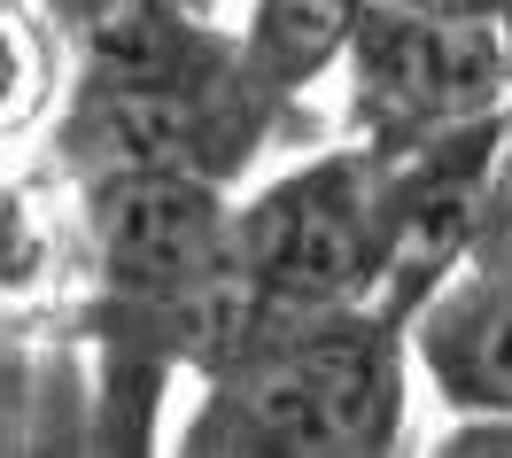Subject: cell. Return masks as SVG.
Returning <instances> with one entry per match:
<instances>
[{"instance_id":"cell-6","label":"cell","mask_w":512,"mask_h":458,"mask_svg":"<svg viewBox=\"0 0 512 458\" xmlns=\"http://www.w3.org/2000/svg\"><path fill=\"white\" fill-rule=\"evenodd\" d=\"M373 0H249V32H241V70L272 109L319 86L326 70L350 55L357 24Z\"/></svg>"},{"instance_id":"cell-1","label":"cell","mask_w":512,"mask_h":458,"mask_svg":"<svg viewBox=\"0 0 512 458\" xmlns=\"http://www.w3.org/2000/svg\"><path fill=\"white\" fill-rule=\"evenodd\" d=\"M404 319L373 303L272 311L218 373H202L187 420L194 458H373L404 435Z\"/></svg>"},{"instance_id":"cell-4","label":"cell","mask_w":512,"mask_h":458,"mask_svg":"<svg viewBox=\"0 0 512 458\" xmlns=\"http://www.w3.org/2000/svg\"><path fill=\"white\" fill-rule=\"evenodd\" d=\"M86 226L109 303H171L233 264V202L210 171H94Z\"/></svg>"},{"instance_id":"cell-5","label":"cell","mask_w":512,"mask_h":458,"mask_svg":"<svg viewBox=\"0 0 512 458\" xmlns=\"http://www.w3.org/2000/svg\"><path fill=\"white\" fill-rule=\"evenodd\" d=\"M404 342L450 412H512V249L481 241L404 319Z\"/></svg>"},{"instance_id":"cell-8","label":"cell","mask_w":512,"mask_h":458,"mask_svg":"<svg viewBox=\"0 0 512 458\" xmlns=\"http://www.w3.org/2000/svg\"><path fill=\"white\" fill-rule=\"evenodd\" d=\"M179 8H194V16H210V8H218V0H179Z\"/></svg>"},{"instance_id":"cell-7","label":"cell","mask_w":512,"mask_h":458,"mask_svg":"<svg viewBox=\"0 0 512 458\" xmlns=\"http://www.w3.org/2000/svg\"><path fill=\"white\" fill-rule=\"evenodd\" d=\"M24 101H32V47H24L16 24H0V125H8Z\"/></svg>"},{"instance_id":"cell-3","label":"cell","mask_w":512,"mask_h":458,"mask_svg":"<svg viewBox=\"0 0 512 458\" xmlns=\"http://www.w3.org/2000/svg\"><path fill=\"white\" fill-rule=\"evenodd\" d=\"M342 63H350V125L365 132V148L404 156L419 140L505 117L512 24H443L373 0Z\"/></svg>"},{"instance_id":"cell-2","label":"cell","mask_w":512,"mask_h":458,"mask_svg":"<svg viewBox=\"0 0 512 458\" xmlns=\"http://www.w3.org/2000/svg\"><path fill=\"white\" fill-rule=\"evenodd\" d=\"M381 148H342L280 171L233 210V272L272 311H334L373 295L381 249Z\"/></svg>"}]
</instances>
